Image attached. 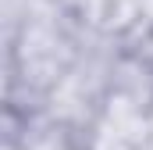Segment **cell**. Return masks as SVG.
<instances>
[{
    "label": "cell",
    "instance_id": "6da1fadb",
    "mask_svg": "<svg viewBox=\"0 0 153 150\" xmlns=\"http://www.w3.org/2000/svg\"><path fill=\"white\" fill-rule=\"evenodd\" d=\"M85 25L53 0H32L22 25L11 36H0L4 46V107L39 111L50 89L75 64Z\"/></svg>",
    "mask_w": 153,
    "mask_h": 150
},
{
    "label": "cell",
    "instance_id": "7a4b0ae2",
    "mask_svg": "<svg viewBox=\"0 0 153 150\" xmlns=\"http://www.w3.org/2000/svg\"><path fill=\"white\" fill-rule=\"evenodd\" d=\"M4 150H85L82 132L46 111L4 107Z\"/></svg>",
    "mask_w": 153,
    "mask_h": 150
},
{
    "label": "cell",
    "instance_id": "3957f363",
    "mask_svg": "<svg viewBox=\"0 0 153 150\" xmlns=\"http://www.w3.org/2000/svg\"><path fill=\"white\" fill-rule=\"evenodd\" d=\"M143 7H146V0H89V7L82 14V25L93 29V32H103V36L125 39L135 29Z\"/></svg>",
    "mask_w": 153,
    "mask_h": 150
},
{
    "label": "cell",
    "instance_id": "277c9868",
    "mask_svg": "<svg viewBox=\"0 0 153 150\" xmlns=\"http://www.w3.org/2000/svg\"><path fill=\"white\" fill-rule=\"evenodd\" d=\"M57 7H64L68 14H75L78 22H82V14H85V7H89V0H53Z\"/></svg>",
    "mask_w": 153,
    "mask_h": 150
}]
</instances>
